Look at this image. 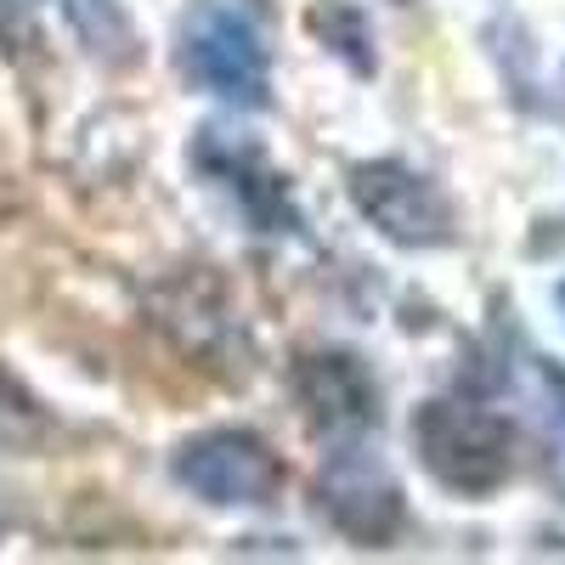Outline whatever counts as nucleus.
Masks as SVG:
<instances>
[{"mask_svg": "<svg viewBox=\"0 0 565 565\" xmlns=\"http://www.w3.org/2000/svg\"><path fill=\"white\" fill-rule=\"evenodd\" d=\"M413 447H418L424 469L463 498L498 492L514 469L509 418H498L492 407H476V402H424L413 413Z\"/></svg>", "mask_w": 565, "mask_h": 565, "instance_id": "1", "label": "nucleus"}, {"mask_svg": "<svg viewBox=\"0 0 565 565\" xmlns=\"http://www.w3.org/2000/svg\"><path fill=\"white\" fill-rule=\"evenodd\" d=\"M181 68L193 85H204L210 97L238 103V108H260L271 90V68H266V45L255 34V23L244 12L221 7V0H199L181 23Z\"/></svg>", "mask_w": 565, "mask_h": 565, "instance_id": "2", "label": "nucleus"}, {"mask_svg": "<svg viewBox=\"0 0 565 565\" xmlns=\"http://www.w3.org/2000/svg\"><path fill=\"white\" fill-rule=\"evenodd\" d=\"M175 481L215 509H260L282 492V458L255 430H204L175 447Z\"/></svg>", "mask_w": 565, "mask_h": 565, "instance_id": "3", "label": "nucleus"}, {"mask_svg": "<svg viewBox=\"0 0 565 565\" xmlns=\"http://www.w3.org/2000/svg\"><path fill=\"white\" fill-rule=\"evenodd\" d=\"M351 199L402 249H436V244L452 238V199L424 170H413L402 159L356 164L351 170Z\"/></svg>", "mask_w": 565, "mask_h": 565, "instance_id": "4", "label": "nucleus"}, {"mask_svg": "<svg viewBox=\"0 0 565 565\" xmlns=\"http://www.w3.org/2000/svg\"><path fill=\"white\" fill-rule=\"evenodd\" d=\"M322 514L356 543H385L402 526V487L373 452L345 447L322 463Z\"/></svg>", "mask_w": 565, "mask_h": 565, "instance_id": "5", "label": "nucleus"}, {"mask_svg": "<svg viewBox=\"0 0 565 565\" xmlns=\"http://www.w3.org/2000/svg\"><path fill=\"white\" fill-rule=\"evenodd\" d=\"M295 396L328 436H356L380 424V385L351 351H306L295 362Z\"/></svg>", "mask_w": 565, "mask_h": 565, "instance_id": "6", "label": "nucleus"}, {"mask_svg": "<svg viewBox=\"0 0 565 565\" xmlns=\"http://www.w3.org/2000/svg\"><path fill=\"white\" fill-rule=\"evenodd\" d=\"M199 164H204L210 175H221L232 193H238V204H244L266 232H295V226H300V215L289 210V186H282V175L266 170V159H260L255 141H221V130H204Z\"/></svg>", "mask_w": 565, "mask_h": 565, "instance_id": "7", "label": "nucleus"}, {"mask_svg": "<svg viewBox=\"0 0 565 565\" xmlns=\"http://www.w3.org/2000/svg\"><path fill=\"white\" fill-rule=\"evenodd\" d=\"M57 12L79 34V45L103 63H130L136 57V29L119 0H57Z\"/></svg>", "mask_w": 565, "mask_h": 565, "instance_id": "8", "label": "nucleus"}, {"mask_svg": "<svg viewBox=\"0 0 565 565\" xmlns=\"http://www.w3.org/2000/svg\"><path fill=\"white\" fill-rule=\"evenodd\" d=\"M45 436V413L18 391V380L0 373V447H34Z\"/></svg>", "mask_w": 565, "mask_h": 565, "instance_id": "9", "label": "nucleus"}, {"mask_svg": "<svg viewBox=\"0 0 565 565\" xmlns=\"http://www.w3.org/2000/svg\"><path fill=\"white\" fill-rule=\"evenodd\" d=\"M554 300H559V311H565V282H559V289H554Z\"/></svg>", "mask_w": 565, "mask_h": 565, "instance_id": "10", "label": "nucleus"}, {"mask_svg": "<svg viewBox=\"0 0 565 565\" xmlns=\"http://www.w3.org/2000/svg\"><path fill=\"white\" fill-rule=\"evenodd\" d=\"M0 526H7V503H0Z\"/></svg>", "mask_w": 565, "mask_h": 565, "instance_id": "11", "label": "nucleus"}]
</instances>
